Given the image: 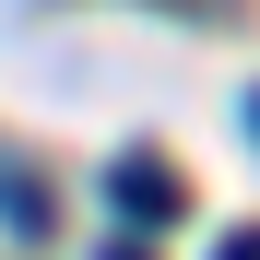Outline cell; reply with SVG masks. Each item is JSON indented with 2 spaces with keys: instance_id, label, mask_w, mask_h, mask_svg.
<instances>
[{
  "instance_id": "cell-1",
  "label": "cell",
  "mask_w": 260,
  "mask_h": 260,
  "mask_svg": "<svg viewBox=\"0 0 260 260\" xmlns=\"http://www.w3.org/2000/svg\"><path fill=\"white\" fill-rule=\"evenodd\" d=\"M107 201L130 213V237H166V225H178V213H189V189L166 178L154 154H118V178H107Z\"/></svg>"
},
{
  "instance_id": "cell-2",
  "label": "cell",
  "mask_w": 260,
  "mask_h": 260,
  "mask_svg": "<svg viewBox=\"0 0 260 260\" xmlns=\"http://www.w3.org/2000/svg\"><path fill=\"white\" fill-rule=\"evenodd\" d=\"M213 260H260V225H237V237H225V248H213Z\"/></svg>"
},
{
  "instance_id": "cell-3",
  "label": "cell",
  "mask_w": 260,
  "mask_h": 260,
  "mask_svg": "<svg viewBox=\"0 0 260 260\" xmlns=\"http://www.w3.org/2000/svg\"><path fill=\"white\" fill-rule=\"evenodd\" d=\"M107 260H142V248H107Z\"/></svg>"
}]
</instances>
